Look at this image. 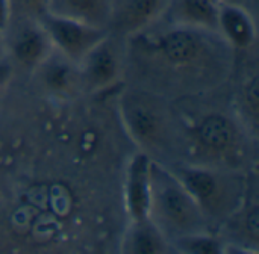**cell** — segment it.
<instances>
[{
	"label": "cell",
	"mask_w": 259,
	"mask_h": 254,
	"mask_svg": "<svg viewBox=\"0 0 259 254\" xmlns=\"http://www.w3.org/2000/svg\"><path fill=\"white\" fill-rule=\"evenodd\" d=\"M149 218L171 242L178 238L211 232L209 218L171 170L152 159Z\"/></svg>",
	"instance_id": "cell-1"
},
{
	"label": "cell",
	"mask_w": 259,
	"mask_h": 254,
	"mask_svg": "<svg viewBox=\"0 0 259 254\" xmlns=\"http://www.w3.org/2000/svg\"><path fill=\"white\" fill-rule=\"evenodd\" d=\"M38 21L46 30L53 50L76 64H79L91 48L109 35V29L49 12H44Z\"/></svg>",
	"instance_id": "cell-2"
},
{
	"label": "cell",
	"mask_w": 259,
	"mask_h": 254,
	"mask_svg": "<svg viewBox=\"0 0 259 254\" xmlns=\"http://www.w3.org/2000/svg\"><path fill=\"white\" fill-rule=\"evenodd\" d=\"M6 59L12 67L35 71L53 52L46 30L36 18H11L3 32Z\"/></svg>",
	"instance_id": "cell-3"
},
{
	"label": "cell",
	"mask_w": 259,
	"mask_h": 254,
	"mask_svg": "<svg viewBox=\"0 0 259 254\" xmlns=\"http://www.w3.org/2000/svg\"><path fill=\"white\" fill-rule=\"evenodd\" d=\"M121 123L129 138L140 147H155L162 138L165 120L161 108L147 95L138 92L124 94L118 105Z\"/></svg>",
	"instance_id": "cell-4"
},
{
	"label": "cell",
	"mask_w": 259,
	"mask_h": 254,
	"mask_svg": "<svg viewBox=\"0 0 259 254\" xmlns=\"http://www.w3.org/2000/svg\"><path fill=\"white\" fill-rule=\"evenodd\" d=\"M170 170L209 220L229 206L234 197L231 183L217 171L193 165H179Z\"/></svg>",
	"instance_id": "cell-5"
},
{
	"label": "cell",
	"mask_w": 259,
	"mask_h": 254,
	"mask_svg": "<svg viewBox=\"0 0 259 254\" xmlns=\"http://www.w3.org/2000/svg\"><path fill=\"white\" fill-rule=\"evenodd\" d=\"M77 65L80 91L85 94H96L112 86L121 73V58L109 35L91 48Z\"/></svg>",
	"instance_id": "cell-6"
},
{
	"label": "cell",
	"mask_w": 259,
	"mask_h": 254,
	"mask_svg": "<svg viewBox=\"0 0 259 254\" xmlns=\"http://www.w3.org/2000/svg\"><path fill=\"white\" fill-rule=\"evenodd\" d=\"M150 167L152 158L143 150L135 151L127 161L123 194L129 221H141L149 218Z\"/></svg>",
	"instance_id": "cell-7"
},
{
	"label": "cell",
	"mask_w": 259,
	"mask_h": 254,
	"mask_svg": "<svg viewBox=\"0 0 259 254\" xmlns=\"http://www.w3.org/2000/svg\"><path fill=\"white\" fill-rule=\"evenodd\" d=\"M212 32L199 30L185 26L168 24L158 36L156 50L171 64L187 65L196 62L208 50V36Z\"/></svg>",
	"instance_id": "cell-8"
},
{
	"label": "cell",
	"mask_w": 259,
	"mask_h": 254,
	"mask_svg": "<svg viewBox=\"0 0 259 254\" xmlns=\"http://www.w3.org/2000/svg\"><path fill=\"white\" fill-rule=\"evenodd\" d=\"M217 35L235 50L252 48L258 38L252 11L237 5L219 3Z\"/></svg>",
	"instance_id": "cell-9"
},
{
	"label": "cell",
	"mask_w": 259,
	"mask_h": 254,
	"mask_svg": "<svg viewBox=\"0 0 259 254\" xmlns=\"http://www.w3.org/2000/svg\"><path fill=\"white\" fill-rule=\"evenodd\" d=\"M35 71L39 74L41 85L52 95L71 97L80 92L79 65L55 50Z\"/></svg>",
	"instance_id": "cell-10"
},
{
	"label": "cell",
	"mask_w": 259,
	"mask_h": 254,
	"mask_svg": "<svg viewBox=\"0 0 259 254\" xmlns=\"http://www.w3.org/2000/svg\"><path fill=\"white\" fill-rule=\"evenodd\" d=\"M168 0H126L118 11L112 9L109 24L127 35H140L162 18Z\"/></svg>",
	"instance_id": "cell-11"
},
{
	"label": "cell",
	"mask_w": 259,
	"mask_h": 254,
	"mask_svg": "<svg viewBox=\"0 0 259 254\" xmlns=\"http://www.w3.org/2000/svg\"><path fill=\"white\" fill-rule=\"evenodd\" d=\"M168 24L217 33L219 3L211 0H168L164 15Z\"/></svg>",
	"instance_id": "cell-12"
},
{
	"label": "cell",
	"mask_w": 259,
	"mask_h": 254,
	"mask_svg": "<svg viewBox=\"0 0 259 254\" xmlns=\"http://www.w3.org/2000/svg\"><path fill=\"white\" fill-rule=\"evenodd\" d=\"M112 9L111 0H47L46 12L109 29Z\"/></svg>",
	"instance_id": "cell-13"
},
{
	"label": "cell",
	"mask_w": 259,
	"mask_h": 254,
	"mask_svg": "<svg viewBox=\"0 0 259 254\" xmlns=\"http://www.w3.org/2000/svg\"><path fill=\"white\" fill-rule=\"evenodd\" d=\"M121 245V251L129 254H159L171 251L170 241L150 218L129 221Z\"/></svg>",
	"instance_id": "cell-14"
},
{
	"label": "cell",
	"mask_w": 259,
	"mask_h": 254,
	"mask_svg": "<svg viewBox=\"0 0 259 254\" xmlns=\"http://www.w3.org/2000/svg\"><path fill=\"white\" fill-rule=\"evenodd\" d=\"M170 250L187 254H220L225 251V244L208 232L178 238L170 242Z\"/></svg>",
	"instance_id": "cell-15"
},
{
	"label": "cell",
	"mask_w": 259,
	"mask_h": 254,
	"mask_svg": "<svg viewBox=\"0 0 259 254\" xmlns=\"http://www.w3.org/2000/svg\"><path fill=\"white\" fill-rule=\"evenodd\" d=\"M199 138L206 147L212 150H223L232 141V129L223 117L211 115L200 123Z\"/></svg>",
	"instance_id": "cell-16"
},
{
	"label": "cell",
	"mask_w": 259,
	"mask_h": 254,
	"mask_svg": "<svg viewBox=\"0 0 259 254\" xmlns=\"http://www.w3.org/2000/svg\"><path fill=\"white\" fill-rule=\"evenodd\" d=\"M11 18H39L47 9V0H9Z\"/></svg>",
	"instance_id": "cell-17"
},
{
	"label": "cell",
	"mask_w": 259,
	"mask_h": 254,
	"mask_svg": "<svg viewBox=\"0 0 259 254\" xmlns=\"http://www.w3.org/2000/svg\"><path fill=\"white\" fill-rule=\"evenodd\" d=\"M14 74V67L8 59L0 61V91L5 89V86L9 83V80L12 79Z\"/></svg>",
	"instance_id": "cell-18"
},
{
	"label": "cell",
	"mask_w": 259,
	"mask_h": 254,
	"mask_svg": "<svg viewBox=\"0 0 259 254\" xmlns=\"http://www.w3.org/2000/svg\"><path fill=\"white\" fill-rule=\"evenodd\" d=\"M11 21V5L9 0H0V32H5Z\"/></svg>",
	"instance_id": "cell-19"
},
{
	"label": "cell",
	"mask_w": 259,
	"mask_h": 254,
	"mask_svg": "<svg viewBox=\"0 0 259 254\" xmlns=\"http://www.w3.org/2000/svg\"><path fill=\"white\" fill-rule=\"evenodd\" d=\"M220 3H226V5H237V6H243L252 11V6L255 3V0H220Z\"/></svg>",
	"instance_id": "cell-20"
},
{
	"label": "cell",
	"mask_w": 259,
	"mask_h": 254,
	"mask_svg": "<svg viewBox=\"0 0 259 254\" xmlns=\"http://www.w3.org/2000/svg\"><path fill=\"white\" fill-rule=\"evenodd\" d=\"M6 59V50H5V36L3 32H0V61Z\"/></svg>",
	"instance_id": "cell-21"
},
{
	"label": "cell",
	"mask_w": 259,
	"mask_h": 254,
	"mask_svg": "<svg viewBox=\"0 0 259 254\" xmlns=\"http://www.w3.org/2000/svg\"><path fill=\"white\" fill-rule=\"evenodd\" d=\"M211 2H215V3H220V0H211Z\"/></svg>",
	"instance_id": "cell-22"
},
{
	"label": "cell",
	"mask_w": 259,
	"mask_h": 254,
	"mask_svg": "<svg viewBox=\"0 0 259 254\" xmlns=\"http://www.w3.org/2000/svg\"><path fill=\"white\" fill-rule=\"evenodd\" d=\"M0 94H2V91H0Z\"/></svg>",
	"instance_id": "cell-23"
}]
</instances>
